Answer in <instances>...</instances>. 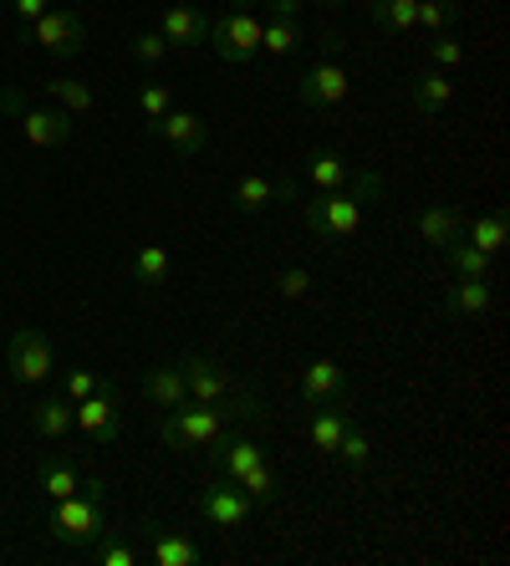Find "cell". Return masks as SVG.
<instances>
[{"mask_svg": "<svg viewBox=\"0 0 510 566\" xmlns=\"http://www.w3.org/2000/svg\"><path fill=\"white\" fill-rule=\"evenodd\" d=\"M378 195H383V174L363 169L342 189H327L322 199L301 205V220H306V230L322 240H347V235H357V224H363V205Z\"/></svg>", "mask_w": 510, "mask_h": 566, "instance_id": "cell-1", "label": "cell"}, {"mask_svg": "<svg viewBox=\"0 0 510 566\" xmlns=\"http://www.w3.org/2000/svg\"><path fill=\"white\" fill-rule=\"evenodd\" d=\"M46 531H52L62 546H97V541L107 536V485L103 480H87V474H82L77 495L52 501Z\"/></svg>", "mask_w": 510, "mask_h": 566, "instance_id": "cell-2", "label": "cell"}, {"mask_svg": "<svg viewBox=\"0 0 510 566\" xmlns=\"http://www.w3.org/2000/svg\"><path fill=\"white\" fill-rule=\"evenodd\" d=\"M230 429H236V413L225 403H179V409H169L158 439H164V449L184 454V449H215Z\"/></svg>", "mask_w": 510, "mask_h": 566, "instance_id": "cell-3", "label": "cell"}, {"mask_svg": "<svg viewBox=\"0 0 510 566\" xmlns=\"http://www.w3.org/2000/svg\"><path fill=\"white\" fill-rule=\"evenodd\" d=\"M205 52H215L230 66L256 62V56H261V15H256V6H225V11L210 21Z\"/></svg>", "mask_w": 510, "mask_h": 566, "instance_id": "cell-4", "label": "cell"}, {"mask_svg": "<svg viewBox=\"0 0 510 566\" xmlns=\"http://www.w3.org/2000/svg\"><path fill=\"white\" fill-rule=\"evenodd\" d=\"M0 113H11V118L21 123V138H27L31 148H62V144H72V133H77L72 113H62V107H31L15 87H0Z\"/></svg>", "mask_w": 510, "mask_h": 566, "instance_id": "cell-5", "label": "cell"}, {"mask_svg": "<svg viewBox=\"0 0 510 566\" xmlns=\"http://www.w3.org/2000/svg\"><path fill=\"white\" fill-rule=\"evenodd\" d=\"M21 36L37 41L46 56H56V62H72V56H82V46H87V21H82L72 6H52L46 15H37L31 27H21Z\"/></svg>", "mask_w": 510, "mask_h": 566, "instance_id": "cell-6", "label": "cell"}, {"mask_svg": "<svg viewBox=\"0 0 510 566\" xmlns=\"http://www.w3.org/2000/svg\"><path fill=\"white\" fill-rule=\"evenodd\" d=\"M6 368H11L15 382H46L56 373L52 337L41 327H15L11 343H6Z\"/></svg>", "mask_w": 510, "mask_h": 566, "instance_id": "cell-7", "label": "cell"}, {"mask_svg": "<svg viewBox=\"0 0 510 566\" xmlns=\"http://www.w3.org/2000/svg\"><path fill=\"white\" fill-rule=\"evenodd\" d=\"M195 511H199V521H205V526H215V531H240L250 521V511H256V501H250L236 480H225V474H220V480H210V485L199 490Z\"/></svg>", "mask_w": 510, "mask_h": 566, "instance_id": "cell-8", "label": "cell"}, {"mask_svg": "<svg viewBox=\"0 0 510 566\" xmlns=\"http://www.w3.org/2000/svg\"><path fill=\"white\" fill-rule=\"evenodd\" d=\"M347 93H353V77H347V66L337 56H316L296 77V97L306 107H337Z\"/></svg>", "mask_w": 510, "mask_h": 566, "instance_id": "cell-9", "label": "cell"}, {"mask_svg": "<svg viewBox=\"0 0 510 566\" xmlns=\"http://www.w3.org/2000/svg\"><path fill=\"white\" fill-rule=\"evenodd\" d=\"M179 373H184V388H189V403H225L230 388H236L230 368L215 363V357H205V353L179 357Z\"/></svg>", "mask_w": 510, "mask_h": 566, "instance_id": "cell-10", "label": "cell"}, {"mask_svg": "<svg viewBox=\"0 0 510 566\" xmlns=\"http://www.w3.org/2000/svg\"><path fill=\"white\" fill-rule=\"evenodd\" d=\"M158 36L169 41V52H205V41H210V15L199 11V6H164Z\"/></svg>", "mask_w": 510, "mask_h": 566, "instance_id": "cell-11", "label": "cell"}, {"mask_svg": "<svg viewBox=\"0 0 510 566\" xmlns=\"http://www.w3.org/2000/svg\"><path fill=\"white\" fill-rule=\"evenodd\" d=\"M199 541L179 526H148L144 531V562L154 566H199Z\"/></svg>", "mask_w": 510, "mask_h": 566, "instance_id": "cell-12", "label": "cell"}, {"mask_svg": "<svg viewBox=\"0 0 510 566\" xmlns=\"http://www.w3.org/2000/svg\"><path fill=\"white\" fill-rule=\"evenodd\" d=\"M148 133H158L179 158H195L199 148L210 144V123L199 118V113H179V107H169L158 123H148Z\"/></svg>", "mask_w": 510, "mask_h": 566, "instance_id": "cell-13", "label": "cell"}, {"mask_svg": "<svg viewBox=\"0 0 510 566\" xmlns=\"http://www.w3.org/2000/svg\"><path fill=\"white\" fill-rule=\"evenodd\" d=\"M77 429L92 439V444H113V439L123 434V413H118V398L107 394V388H97V394H87L77 403Z\"/></svg>", "mask_w": 510, "mask_h": 566, "instance_id": "cell-14", "label": "cell"}, {"mask_svg": "<svg viewBox=\"0 0 510 566\" xmlns=\"http://www.w3.org/2000/svg\"><path fill=\"white\" fill-rule=\"evenodd\" d=\"M230 199H236V210L261 214V210H271L275 199L291 205V199H296V185H291V179H271V174H240L236 189H230Z\"/></svg>", "mask_w": 510, "mask_h": 566, "instance_id": "cell-15", "label": "cell"}, {"mask_svg": "<svg viewBox=\"0 0 510 566\" xmlns=\"http://www.w3.org/2000/svg\"><path fill=\"white\" fill-rule=\"evenodd\" d=\"M449 103H455V82H449V72L429 66V72H419V77H408V107H414L419 118H439Z\"/></svg>", "mask_w": 510, "mask_h": 566, "instance_id": "cell-16", "label": "cell"}, {"mask_svg": "<svg viewBox=\"0 0 510 566\" xmlns=\"http://www.w3.org/2000/svg\"><path fill=\"white\" fill-rule=\"evenodd\" d=\"M342 394H347V373H342L332 357H316V363H306V373H301V403L322 409V403H337Z\"/></svg>", "mask_w": 510, "mask_h": 566, "instance_id": "cell-17", "label": "cell"}, {"mask_svg": "<svg viewBox=\"0 0 510 566\" xmlns=\"http://www.w3.org/2000/svg\"><path fill=\"white\" fill-rule=\"evenodd\" d=\"M496 306V286L490 276H455V286H445V312L449 316H485Z\"/></svg>", "mask_w": 510, "mask_h": 566, "instance_id": "cell-18", "label": "cell"}, {"mask_svg": "<svg viewBox=\"0 0 510 566\" xmlns=\"http://www.w3.org/2000/svg\"><path fill=\"white\" fill-rule=\"evenodd\" d=\"M210 454H215V470H220L225 480H240V474H246V470H256V464L266 460V454H261V444H256V439H250V434H225L220 444L210 449Z\"/></svg>", "mask_w": 510, "mask_h": 566, "instance_id": "cell-19", "label": "cell"}, {"mask_svg": "<svg viewBox=\"0 0 510 566\" xmlns=\"http://www.w3.org/2000/svg\"><path fill=\"white\" fill-rule=\"evenodd\" d=\"M37 490L46 501H66V495L82 490V470L66 460V454H46V460L37 464Z\"/></svg>", "mask_w": 510, "mask_h": 566, "instance_id": "cell-20", "label": "cell"}, {"mask_svg": "<svg viewBox=\"0 0 510 566\" xmlns=\"http://www.w3.org/2000/svg\"><path fill=\"white\" fill-rule=\"evenodd\" d=\"M31 429L41 439H66L77 429V403L72 398H41L37 409H31Z\"/></svg>", "mask_w": 510, "mask_h": 566, "instance_id": "cell-21", "label": "cell"}, {"mask_svg": "<svg viewBox=\"0 0 510 566\" xmlns=\"http://www.w3.org/2000/svg\"><path fill=\"white\" fill-rule=\"evenodd\" d=\"M144 398L154 403V409H179V403H189V388H184L179 363L144 373Z\"/></svg>", "mask_w": 510, "mask_h": 566, "instance_id": "cell-22", "label": "cell"}, {"mask_svg": "<svg viewBox=\"0 0 510 566\" xmlns=\"http://www.w3.org/2000/svg\"><path fill=\"white\" fill-rule=\"evenodd\" d=\"M363 11L373 15V27L378 31L404 36V31H414V11H419V0H363Z\"/></svg>", "mask_w": 510, "mask_h": 566, "instance_id": "cell-23", "label": "cell"}, {"mask_svg": "<svg viewBox=\"0 0 510 566\" xmlns=\"http://www.w3.org/2000/svg\"><path fill=\"white\" fill-rule=\"evenodd\" d=\"M419 240L434 245V251H445L449 240H459V210L455 205H429L419 214Z\"/></svg>", "mask_w": 510, "mask_h": 566, "instance_id": "cell-24", "label": "cell"}, {"mask_svg": "<svg viewBox=\"0 0 510 566\" xmlns=\"http://www.w3.org/2000/svg\"><path fill=\"white\" fill-rule=\"evenodd\" d=\"M306 179H312V189L327 195V189H342L347 179H353V164H347L342 154H332V148H322V154L306 158Z\"/></svg>", "mask_w": 510, "mask_h": 566, "instance_id": "cell-25", "label": "cell"}, {"mask_svg": "<svg viewBox=\"0 0 510 566\" xmlns=\"http://www.w3.org/2000/svg\"><path fill=\"white\" fill-rule=\"evenodd\" d=\"M506 235H510L506 210H485V214H475V220H470V245H480L485 255L506 251Z\"/></svg>", "mask_w": 510, "mask_h": 566, "instance_id": "cell-26", "label": "cell"}, {"mask_svg": "<svg viewBox=\"0 0 510 566\" xmlns=\"http://www.w3.org/2000/svg\"><path fill=\"white\" fill-rule=\"evenodd\" d=\"M133 281L138 286H164L169 281V245H138V255H133Z\"/></svg>", "mask_w": 510, "mask_h": 566, "instance_id": "cell-27", "label": "cell"}, {"mask_svg": "<svg viewBox=\"0 0 510 566\" xmlns=\"http://www.w3.org/2000/svg\"><path fill=\"white\" fill-rule=\"evenodd\" d=\"M296 46H301V21H281V15L261 21V52L266 56H291Z\"/></svg>", "mask_w": 510, "mask_h": 566, "instance_id": "cell-28", "label": "cell"}, {"mask_svg": "<svg viewBox=\"0 0 510 566\" xmlns=\"http://www.w3.org/2000/svg\"><path fill=\"white\" fill-rule=\"evenodd\" d=\"M445 255H449V265H455V276H475V281L490 276V265H496V255H485L470 240H449Z\"/></svg>", "mask_w": 510, "mask_h": 566, "instance_id": "cell-29", "label": "cell"}, {"mask_svg": "<svg viewBox=\"0 0 510 566\" xmlns=\"http://www.w3.org/2000/svg\"><path fill=\"white\" fill-rule=\"evenodd\" d=\"M455 21H459V0H419V11H414V31H429V36L455 31Z\"/></svg>", "mask_w": 510, "mask_h": 566, "instance_id": "cell-30", "label": "cell"}, {"mask_svg": "<svg viewBox=\"0 0 510 566\" xmlns=\"http://www.w3.org/2000/svg\"><path fill=\"white\" fill-rule=\"evenodd\" d=\"M46 93H52L56 103H62V113H72V118L92 113V103H97V97H92V87H87V82H77V77H52V82H46Z\"/></svg>", "mask_w": 510, "mask_h": 566, "instance_id": "cell-31", "label": "cell"}, {"mask_svg": "<svg viewBox=\"0 0 510 566\" xmlns=\"http://www.w3.org/2000/svg\"><path fill=\"white\" fill-rule=\"evenodd\" d=\"M347 413H316L312 423H306V439L316 444V454H337V444H342V434H347Z\"/></svg>", "mask_w": 510, "mask_h": 566, "instance_id": "cell-32", "label": "cell"}, {"mask_svg": "<svg viewBox=\"0 0 510 566\" xmlns=\"http://www.w3.org/2000/svg\"><path fill=\"white\" fill-rule=\"evenodd\" d=\"M236 485L246 490V495H250V501H256V505H271L275 495H281V474H275L271 464L261 460V464H256V470H246V474H240Z\"/></svg>", "mask_w": 510, "mask_h": 566, "instance_id": "cell-33", "label": "cell"}, {"mask_svg": "<svg viewBox=\"0 0 510 566\" xmlns=\"http://www.w3.org/2000/svg\"><path fill=\"white\" fill-rule=\"evenodd\" d=\"M316 291V276L306 271V265H287V271H275V296L281 302H306Z\"/></svg>", "mask_w": 510, "mask_h": 566, "instance_id": "cell-34", "label": "cell"}, {"mask_svg": "<svg viewBox=\"0 0 510 566\" xmlns=\"http://www.w3.org/2000/svg\"><path fill=\"white\" fill-rule=\"evenodd\" d=\"M337 460L347 464V470H367V464H373V439H367L357 423H347V434H342V444H337Z\"/></svg>", "mask_w": 510, "mask_h": 566, "instance_id": "cell-35", "label": "cell"}, {"mask_svg": "<svg viewBox=\"0 0 510 566\" xmlns=\"http://www.w3.org/2000/svg\"><path fill=\"white\" fill-rule=\"evenodd\" d=\"M128 52L144 66H164L169 62V41L158 36V31H138V36H128Z\"/></svg>", "mask_w": 510, "mask_h": 566, "instance_id": "cell-36", "label": "cell"}, {"mask_svg": "<svg viewBox=\"0 0 510 566\" xmlns=\"http://www.w3.org/2000/svg\"><path fill=\"white\" fill-rule=\"evenodd\" d=\"M97 388H103V378H97L92 368H66L62 373V398H72V403H82V398L97 394Z\"/></svg>", "mask_w": 510, "mask_h": 566, "instance_id": "cell-37", "label": "cell"}, {"mask_svg": "<svg viewBox=\"0 0 510 566\" xmlns=\"http://www.w3.org/2000/svg\"><path fill=\"white\" fill-rule=\"evenodd\" d=\"M429 62L439 66V72H455V66L465 62V46H459V41L449 36V31H439V36L429 41Z\"/></svg>", "mask_w": 510, "mask_h": 566, "instance_id": "cell-38", "label": "cell"}, {"mask_svg": "<svg viewBox=\"0 0 510 566\" xmlns=\"http://www.w3.org/2000/svg\"><path fill=\"white\" fill-rule=\"evenodd\" d=\"M169 87H158V82H148V87H138V113H144L148 123H158L164 113H169Z\"/></svg>", "mask_w": 510, "mask_h": 566, "instance_id": "cell-39", "label": "cell"}, {"mask_svg": "<svg viewBox=\"0 0 510 566\" xmlns=\"http://www.w3.org/2000/svg\"><path fill=\"white\" fill-rule=\"evenodd\" d=\"M97 562H103V566H138V562H144V552H133V546H113V541H103V546H97Z\"/></svg>", "mask_w": 510, "mask_h": 566, "instance_id": "cell-40", "label": "cell"}, {"mask_svg": "<svg viewBox=\"0 0 510 566\" xmlns=\"http://www.w3.org/2000/svg\"><path fill=\"white\" fill-rule=\"evenodd\" d=\"M11 11H15V21H21V27H31L37 15L52 11V0H11Z\"/></svg>", "mask_w": 510, "mask_h": 566, "instance_id": "cell-41", "label": "cell"}, {"mask_svg": "<svg viewBox=\"0 0 510 566\" xmlns=\"http://www.w3.org/2000/svg\"><path fill=\"white\" fill-rule=\"evenodd\" d=\"M271 6V15H281V21H301V6L306 0H266Z\"/></svg>", "mask_w": 510, "mask_h": 566, "instance_id": "cell-42", "label": "cell"}, {"mask_svg": "<svg viewBox=\"0 0 510 566\" xmlns=\"http://www.w3.org/2000/svg\"><path fill=\"white\" fill-rule=\"evenodd\" d=\"M327 6H337V0H327Z\"/></svg>", "mask_w": 510, "mask_h": 566, "instance_id": "cell-43", "label": "cell"}]
</instances>
